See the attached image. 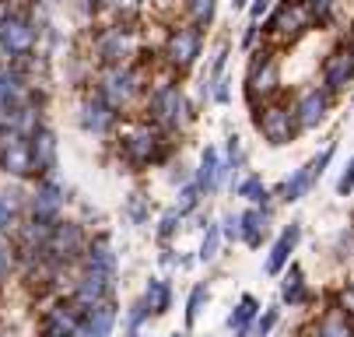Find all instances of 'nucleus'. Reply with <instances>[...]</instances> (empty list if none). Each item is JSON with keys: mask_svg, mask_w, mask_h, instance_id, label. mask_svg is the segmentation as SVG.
I'll list each match as a JSON object with an SVG mask.
<instances>
[{"mask_svg": "<svg viewBox=\"0 0 354 337\" xmlns=\"http://www.w3.org/2000/svg\"><path fill=\"white\" fill-rule=\"evenodd\" d=\"M53 4H57V0H53Z\"/></svg>", "mask_w": 354, "mask_h": 337, "instance_id": "45", "label": "nucleus"}, {"mask_svg": "<svg viewBox=\"0 0 354 337\" xmlns=\"http://www.w3.org/2000/svg\"><path fill=\"white\" fill-rule=\"evenodd\" d=\"M123 155H127V162L130 165H151V162H158L162 155H165V148H162V134L158 130H151V127H133V130H127V137H123Z\"/></svg>", "mask_w": 354, "mask_h": 337, "instance_id": "3", "label": "nucleus"}, {"mask_svg": "<svg viewBox=\"0 0 354 337\" xmlns=\"http://www.w3.org/2000/svg\"><path fill=\"white\" fill-rule=\"evenodd\" d=\"M323 81H326V91H340L354 81V53L351 46H340V50H333L323 64Z\"/></svg>", "mask_w": 354, "mask_h": 337, "instance_id": "13", "label": "nucleus"}, {"mask_svg": "<svg viewBox=\"0 0 354 337\" xmlns=\"http://www.w3.org/2000/svg\"><path fill=\"white\" fill-rule=\"evenodd\" d=\"M144 302H147V309L155 316H165L172 309V288H169V281H147Z\"/></svg>", "mask_w": 354, "mask_h": 337, "instance_id": "24", "label": "nucleus"}, {"mask_svg": "<svg viewBox=\"0 0 354 337\" xmlns=\"http://www.w3.org/2000/svg\"><path fill=\"white\" fill-rule=\"evenodd\" d=\"M88 267L116 277V253H113V246H109V239H106V235H102V239H95V243L88 246Z\"/></svg>", "mask_w": 354, "mask_h": 337, "instance_id": "23", "label": "nucleus"}, {"mask_svg": "<svg viewBox=\"0 0 354 337\" xmlns=\"http://www.w3.org/2000/svg\"><path fill=\"white\" fill-rule=\"evenodd\" d=\"M165 57L176 71H186L196 64L200 57V28H176L169 35V46H165Z\"/></svg>", "mask_w": 354, "mask_h": 337, "instance_id": "10", "label": "nucleus"}, {"mask_svg": "<svg viewBox=\"0 0 354 337\" xmlns=\"http://www.w3.org/2000/svg\"><path fill=\"white\" fill-rule=\"evenodd\" d=\"M81 123H84V130H91V134H106V130H113V123H116V109H113L106 99L88 102Z\"/></svg>", "mask_w": 354, "mask_h": 337, "instance_id": "21", "label": "nucleus"}, {"mask_svg": "<svg viewBox=\"0 0 354 337\" xmlns=\"http://www.w3.org/2000/svg\"><path fill=\"white\" fill-rule=\"evenodd\" d=\"M4 18H8V15H4V4H0V21H4Z\"/></svg>", "mask_w": 354, "mask_h": 337, "instance_id": "42", "label": "nucleus"}, {"mask_svg": "<svg viewBox=\"0 0 354 337\" xmlns=\"http://www.w3.org/2000/svg\"><path fill=\"white\" fill-rule=\"evenodd\" d=\"M15 225V204L8 197H0V232Z\"/></svg>", "mask_w": 354, "mask_h": 337, "instance_id": "35", "label": "nucleus"}, {"mask_svg": "<svg viewBox=\"0 0 354 337\" xmlns=\"http://www.w3.org/2000/svg\"><path fill=\"white\" fill-rule=\"evenodd\" d=\"M351 53H354V42H351Z\"/></svg>", "mask_w": 354, "mask_h": 337, "instance_id": "43", "label": "nucleus"}, {"mask_svg": "<svg viewBox=\"0 0 354 337\" xmlns=\"http://www.w3.org/2000/svg\"><path fill=\"white\" fill-rule=\"evenodd\" d=\"M298 239H301V228H298V225H288V228L277 235V243H274V250H270V257H267V274H281V267L291 260V250L298 246Z\"/></svg>", "mask_w": 354, "mask_h": 337, "instance_id": "19", "label": "nucleus"}, {"mask_svg": "<svg viewBox=\"0 0 354 337\" xmlns=\"http://www.w3.org/2000/svg\"><path fill=\"white\" fill-rule=\"evenodd\" d=\"M337 309H340V313H347V316L354 313V281H351V284L344 288V292H340V299H337Z\"/></svg>", "mask_w": 354, "mask_h": 337, "instance_id": "36", "label": "nucleus"}, {"mask_svg": "<svg viewBox=\"0 0 354 337\" xmlns=\"http://www.w3.org/2000/svg\"><path fill=\"white\" fill-rule=\"evenodd\" d=\"M257 309H260V306H257V299H252V295H242V302H239V306H235V313L228 316V327H232L239 337H249V320L257 316Z\"/></svg>", "mask_w": 354, "mask_h": 337, "instance_id": "26", "label": "nucleus"}, {"mask_svg": "<svg viewBox=\"0 0 354 337\" xmlns=\"http://www.w3.org/2000/svg\"><path fill=\"white\" fill-rule=\"evenodd\" d=\"M113 327H116V302L102 299V302H95V306H88V309L81 313L77 334H81V337H109Z\"/></svg>", "mask_w": 354, "mask_h": 337, "instance_id": "11", "label": "nucleus"}, {"mask_svg": "<svg viewBox=\"0 0 354 337\" xmlns=\"http://www.w3.org/2000/svg\"><path fill=\"white\" fill-rule=\"evenodd\" d=\"M172 337H179V334H172Z\"/></svg>", "mask_w": 354, "mask_h": 337, "instance_id": "44", "label": "nucleus"}, {"mask_svg": "<svg viewBox=\"0 0 354 337\" xmlns=\"http://www.w3.org/2000/svg\"><path fill=\"white\" fill-rule=\"evenodd\" d=\"M204 302H207V288H204V284H196V288H193V295H189V302H186V327L196 323V316H200V309H204Z\"/></svg>", "mask_w": 354, "mask_h": 337, "instance_id": "28", "label": "nucleus"}, {"mask_svg": "<svg viewBox=\"0 0 354 337\" xmlns=\"http://www.w3.org/2000/svg\"><path fill=\"white\" fill-rule=\"evenodd\" d=\"M133 337H137V334H133Z\"/></svg>", "mask_w": 354, "mask_h": 337, "instance_id": "47", "label": "nucleus"}, {"mask_svg": "<svg viewBox=\"0 0 354 337\" xmlns=\"http://www.w3.org/2000/svg\"><path fill=\"white\" fill-rule=\"evenodd\" d=\"M42 337H67V334H57V330H46Z\"/></svg>", "mask_w": 354, "mask_h": 337, "instance_id": "41", "label": "nucleus"}, {"mask_svg": "<svg viewBox=\"0 0 354 337\" xmlns=\"http://www.w3.org/2000/svg\"><path fill=\"white\" fill-rule=\"evenodd\" d=\"M263 232H267V211H245L239 215V235H242V243L245 246H260L263 243Z\"/></svg>", "mask_w": 354, "mask_h": 337, "instance_id": "22", "label": "nucleus"}, {"mask_svg": "<svg viewBox=\"0 0 354 337\" xmlns=\"http://www.w3.org/2000/svg\"><path fill=\"white\" fill-rule=\"evenodd\" d=\"M351 190H354V158L347 162V169H344V176L337 179V194H340V197H347V194H351Z\"/></svg>", "mask_w": 354, "mask_h": 337, "instance_id": "33", "label": "nucleus"}, {"mask_svg": "<svg viewBox=\"0 0 354 337\" xmlns=\"http://www.w3.org/2000/svg\"><path fill=\"white\" fill-rule=\"evenodd\" d=\"M228 172V165L221 162L218 148H207L204 158H200V169H196V186H200V194H211V190H218L221 176Z\"/></svg>", "mask_w": 354, "mask_h": 337, "instance_id": "18", "label": "nucleus"}, {"mask_svg": "<svg viewBox=\"0 0 354 337\" xmlns=\"http://www.w3.org/2000/svg\"><path fill=\"white\" fill-rule=\"evenodd\" d=\"M225 225H228V228H225V235H239V218H232V215H228V218H225Z\"/></svg>", "mask_w": 354, "mask_h": 337, "instance_id": "40", "label": "nucleus"}, {"mask_svg": "<svg viewBox=\"0 0 354 337\" xmlns=\"http://www.w3.org/2000/svg\"><path fill=\"white\" fill-rule=\"evenodd\" d=\"M133 91H137V78L130 74V71H123V67H113V71H106V78H102V88H98V95L113 106V109H120V106H127L130 99H133Z\"/></svg>", "mask_w": 354, "mask_h": 337, "instance_id": "12", "label": "nucleus"}, {"mask_svg": "<svg viewBox=\"0 0 354 337\" xmlns=\"http://www.w3.org/2000/svg\"><path fill=\"white\" fill-rule=\"evenodd\" d=\"M326 109H330V91H326V88H309V91L298 99V109H295L298 127H306V130L319 127V123L326 120Z\"/></svg>", "mask_w": 354, "mask_h": 337, "instance_id": "14", "label": "nucleus"}, {"mask_svg": "<svg viewBox=\"0 0 354 337\" xmlns=\"http://www.w3.org/2000/svg\"><path fill=\"white\" fill-rule=\"evenodd\" d=\"M8 271H11V246H8V239L0 235V281L8 277Z\"/></svg>", "mask_w": 354, "mask_h": 337, "instance_id": "37", "label": "nucleus"}, {"mask_svg": "<svg viewBox=\"0 0 354 337\" xmlns=\"http://www.w3.org/2000/svg\"><path fill=\"white\" fill-rule=\"evenodd\" d=\"M109 288H113V274H102V271H84L81 284H77V302L81 306H95V302H102L109 295Z\"/></svg>", "mask_w": 354, "mask_h": 337, "instance_id": "16", "label": "nucleus"}, {"mask_svg": "<svg viewBox=\"0 0 354 337\" xmlns=\"http://www.w3.org/2000/svg\"><path fill=\"white\" fill-rule=\"evenodd\" d=\"M218 243H221V228H218V225H211V228H207V235H204V246H200V260H214Z\"/></svg>", "mask_w": 354, "mask_h": 337, "instance_id": "31", "label": "nucleus"}, {"mask_svg": "<svg viewBox=\"0 0 354 337\" xmlns=\"http://www.w3.org/2000/svg\"><path fill=\"white\" fill-rule=\"evenodd\" d=\"M277 60L270 53H257V60H252L249 67V78H245V91H249V102H257L260 95L267 99V95L277 91Z\"/></svg>", "mask_w": 354, "mask_h": 337, "instance_id": "8", "label": "nucleus"}, {"mask_svg": "<svg viewBox=\"0 0 354 337\" xmlns=\"http://www.w3.org/2000/svg\"><path fill=\"white\" fill-rule=\"evenodd\" d=\"M81 250H84V232H81L74 221H53V228H49L46 253H53L57 260H74Z\"/></svg>", "mask_w": 354, "mask_h": 337, "instance_id": "9", "label": "nucleus"}, {"mask_svg": "<svg viewBox=\"0 0 354 337\" xmlns=\"http://www.w3.org/2000/svg\"><path fill=\"white\" fill-rule=\"evenodd\" d=\"M60 208H64V190H60V183L42 179V183L35 186V194H32V215H35L39 221H57Z\"/></svg>", "mask_w": 354, "mask_h": 337, "instance_id": "15", "label": "nucleus"}, {"mask_svg": "<svg viewBox=\"0 0 354 337\" xmlns=\"http://www.w3.org/2000/svg\"><path fill=\"white\" fill-rule=\"evenodd\" d=\"M28 144H32V162H35V172H49V169L57 165V137L49 134V130L35 127Z\"/></svg>", "mask_w": 354, "mask_h": 337, "instance_id": "17", "label": "nucleus"}, {"mask_svg": "<svg viewBox=\"0 0 354 337\" xmlns=\"http://www.w3.org/2000/svg\"><path fill=\"white\" fill-rule=\"evenodd\" d=\"M270 4H274V0H270Z\"/></svg>", "mask_w": 354, "mask_h": 337, "instance_id": "46", "label": "nucleus"}, {"mask_svg": "<svg viewBox=\"0 0 354 337\" xmlns=\"http://www.w3.org/2000/svg\"><path fill=\"white\" fill-rule=\"evenodd\" d=\"M35 46V28L25 21V18H4L0 21V50L8 57H28Z\"/></svg>", "mask_w": 354, "mask_h": 337, "instance_id": "7", "label": "nucleus"}, {"mask_svg": "<svg viewBox=\"0 0 354 337\" xmlns=\"http://www.w3.org/2000/svg\"><path fill=\"white\" fill-rule=\"evenodd\" d=\"M306 4H309L313 18L326 25V21H330V15H333V4H337V0H306Z\"/></svg>", "mask_w": 354, "mask_h": 337, "instance_id": "32", "label": "nucleus"}, {"mask_svg": "<svg viewBox=\"0 0 354 337\" xmlns=\"http://www.w3.org/2000/svg\"><path fill=\"white\" fill-rule=\"evenodd\" d=\"M333 152H337V144H330V148L323 152V155H316L313 162H306V165H301L284 186H281V197L288 201V204H295V201H301V197H306L309 194V190H313V183L326 172V165L333 162Z\"/></svg>", "mask_w": 354, "mask_h": 337, "instance_id": "4", "label": "nucleus"}, {"mask_svg": "<svg viewBox=\"0 0 354 337\" xmlns=\"http://www.w3.org/2000/svg\"><path fill=\"white\" fill-rule=\"evenodd\" d=\"M189 18H193V25H211L214 0H189Z\"/></svg>", "mask_w": 354, "mask_h": 337, "instance_id": "29", "label": "nucleus"}, {"mask_svg": "<svg viewBox=\"0 0 354 337\" xmlns=\"http://www.w3.org/2000/svg\"><path fill=\"white\" fill-rule=\"evenodd\" d=\"M239 197H249V201H263V197H267V190H263L260 176H249V179H242V183H239Z\"/></svg>", "mask_w": 354, "mask_h": 337, "instance_id": "30", "label": "nucleus"}, {"mask_svg": "<svg viewBox=\"0 0 354 337\" xmlns=\"http://www.w3.org/2000/svg\"><path fill=\"white\" fill-rule=\"evenodd\" d=\"M267 8H270V0H252V18H260Z\"/></svg>", "mask_w": 354, "mask_h": 337, "instance_id": "39", "label": "nucleus"}, {"mask_svg": "<svg viewBox=\"0 0 354 337\" xmlns=\"http://www.w3.org/2000/svg\"><path fill=\"white\" fill-rule=\"evenodd\" d=\"M144 316H151V309H147V302L140 299V302H133V309H130V330H137Z\"/></svg>", "mask_w": 354, "mask_h": 337, "instance_id": "38", "label": "nucleus"}, {"mask_svg": "<svg viewBox=\"0 0 354 337\" xmlns=\"http://www.w3.org/2000/svg\"><path fill=\"white\" fill-rule=\"evenodd\" d=\"M147 113H151V120H155V123H162L169 130L189 123V102H186V95L176 84L155 88V95H151V102H147Z\"/></svg>", "mask_w": 354, "mask_h": 337, "instance_id": "1", "label": "nucleus"}, {"mask_svg": "<svg viewBox=\"0 0 354 337\" xmlns=\"http://www.w3.org/2000/svg\"><path fill=\"white\" fill-rule=\"evenodd\" d=\"M130 53V32L127 28H109L102 39H98V57L106 64H120Z\"/></svg>", "mask_w": 354, "mask_h": 337, "instance_id": "20", "label": "nucleus"}, {"mask_svg": "<svg viewBox=\"0 0 354 337\" xmlns=\"http://www.w3.org/2000/svg\"><path fill=\"white\" fill-rule=\"evenodd\" d=\"M281 299L291 302V306H301V302L309 299L306 277H301V267H298V264H291V271H288V277H284V284H281Z\"/></svg>", "mask_w": 354, "mask_h": 337, "instance_id": "25", "label": "nucleus"}, {"mask_svg": "<svg viewBox=\"0 0 354 337\" xmlns=\"http://www.w3.org/2000/svg\"><path fill=\"white\" fill-rule=\"evenodd\" d=\"M316 337H354V330H351V320H347V313H330V316H326V320L319 323Z\"/></svg>", "mask_w": 354, "mask_h": 337, "instance_id": "27", "label": "nucleus"}, {"mask_svg": "<svg viewBox=\"0 0 354 337\" xmlns=\"http://www.w3.org/2000/svg\"><path fill=\"white\" fill-rule=\"evenodd\" d=\"M274 323H277V309H267V313L257 320V337H267V334L274 330Z\"/></svg>", "mask_w": 354, "mask_h": 337, "instance_id": "34", "label": "nucleus"}, {"mask_svg": "<svg viewBox=\"0 0 354 337\" xmlns=\"http://www.w3.org/2000/svg\"><path fill=\"white\" fill-rule=\"evenodd\" d=\"M0 169L11 172V176H28L35 172V162H32V144L25 134H0Z\"/></svg>", "mask_w": 354, "mask_h": 337, "instance_id": "5", "label": "nucleus"}, {"mask_svg": "<svg viewBox=\"0 0 354 337\" xmlns=\"http://www.w3.org/2000/svg\"><path fill=\"white\" fill-rule=\"evenodd\" d=\"M313 21H316V18H313V11H309L306 0H284V4L274 11V18L267 21V32L277 35V39H284V42H291V39H298L301 32H309Z\"/></svg>", "mask_w": 354, "mask_h": 337, "instance_id": "2", "label": "nucleus"}, {"mask_svg": "<svg viewBox=\"0 0 354 337\" xmlns=\"http://www.w3.org/2000/svg\"><path fill=\"white\" fill-rule=\"evenodd\" d=\"M257 130L267 144H288L298 130V116L288 106H267L263 113H257Z\"/></svg>", "mask_w": 354, "mask_h": 337, "instance_id": "6", "label": "nucleus"}]
</instances>
